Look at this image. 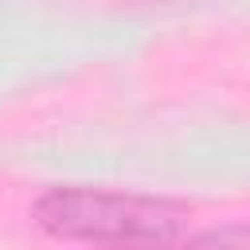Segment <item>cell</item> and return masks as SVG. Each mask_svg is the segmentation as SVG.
<instances>
[{
	"label": "cell",
	"instance_id": "cell-1",
	"mask_svg": "<svg viewBox=\"0 0 250 250\" xmlns=\"http://www.w3.org/2000/svg\"><path fill=\"white\" fill-rule=\"evenodd\" d=\"M31 219L66 242H176L188 230L184 203L98 188H51L31 203Z\"/></svg>",
	"mask_w": 250,
	"mask_h": 250
},
{
	"label": "cell",
	"instance_id": "cell-2",
	"mask_svg": "<svg viewBox=\"0 0 250 250\" xmlns=\"http://www.w3.org/2000/svg\"><path fill=\"white\" fill-rule=\"evenodd\" d=\"M195 242H250V230H207Z\"/></svg>",
	"mask_w": 250,
	"mask_h": 250
}]
</instances>
